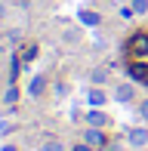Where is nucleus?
I'll return each instance as SVG.
<instances>
[{
  "mask_svg": "<svg viewBox=\"0 0 148 151\" xmlns=\"http://www.w3.org/2000/svg\"><path fill=\"white\" fill-rule=\"evenodd\" d=\"M126 56L130 59H148V31H139L126 40Z\"/></svg>",
  "mask_w": 148,
  "mask_h": 151,
  "instance_id": "obj_1",
  "label": "nucleus"
},
{
  "mask_svg": "<svg viewBox=\"0 0 148 151\" xmlns=\"http://www.w3.org/2000/svg\"><path fill=\"white\" fill-rule=\"evenodd\" d=\"M126 71H130V77L136 80V83H148V62L145 59H130Z\"/></svg>",
  "mask_w": 148,
  "mask_h": 151,
  "instance_id": "obj_2",
  "label": "nucleus"
},
{
  "mask_svg": "<svg viewBox=\"0 0 148 151\" xmlns=\"http://www.w3.org/2000/svg\"><path fill=\"white\" fill-rule=\"evenodd\" d=\"M83 142L90 148H105V136H102V127H90L86 129V136H83Z\"/></svg>",
  "mask_w": 148,
  "mask_h": 151,
  "instance_id": "obj_3",
  "label": "nucleus"
},
{
  "mask_svg": "<svg viewBox=\"0 0 148 151\" xmlns=\"http://www.w3.org/2000/svg\"><path fill=\"white\" fill-rule=\"evenodd\" d=\"M86 123H90V127H105V123H108V117H105V111H90L86 114Z\"/></svg>",
  "mask_w": 148,
  "mask_h": 151,
  "instance_id": "obj_4",
  "label": "nucleus"
},
{
  "mask_svg": "<svg viewBox=\"0 0 148 151\" xmlns=\"http://www.w3.org/2000/svg\"><path fill=\"white\" fill-rule=\"evenodd\" d=\"M80 22H83V25H93V28H96V25L102 22V16H99V12H90V9H83V12H80Z\"/></svg>",
  "mask_w": 148,
  "mask_h": 151,
  "instance_id": "obj_5",
  "label": "nucleus"
},
{
  "mask_svg": "<svg viewBox=\"0 0 148 151\" xmlns=\"http://www.w3.org/2000/svg\"><path fill=\"white\" fill-rule=\"evenodd\" d=\"M130 142H133V145H145L148 133H145V129H130Z\"/></svg>",
  "mask_w": 148,
  "mask_h": 151,
  "instance_id": "obj_6",
  "label": "nucleus"
},
{
  "mask_svg": "<svg viewBox=\"0 0 148 151\" xmlns=\"http://www.w3.org/2000/svg\"><path fill=\"white\" fill-rule=\"evenodd\" d=\"M114 99H117V102H130L133 99V86H117V93H114Z\"/></svg>",
  "mask_w": 148,
  "mask_h": 151,
  "instance_id": "obj_7",
  "label": "nucleus"
},
{
  "mask_svg": "<svg viewBox=\"0 0 148 151\" xmlns=\"http://www.w3.org/2000/svg\"><path fill=\"white\" fill-rule=\"evenodd\" d=\"M43 90H46V80L43 77H34V80H31V96H43Z\"/></svg>",
  "mask_w": 148,
  "mask_h": 151,
  "instance_id": "obj_8",
  "label": "nucleus"
},
{
  "mask_svg": "<svg viewBox=\"0 0 148 151\" xmlns=\"http://www.w3.org/2000/svg\"><path fill=\"white\" fill-rule=\"evenodd\" d=\"M105 102V93L102 90H90V105H102Z\"/></svg>",
  "mask_w": 148,
  "mask_h": 151,
  "instance_id": "obj_9",
  "label": "nucleus"
},
{
  "mask_svg": "<svg viewBox=\"0 0 148 151\" xmlns=\"http://www.w3.org/2000/svg\"><path fill=\"white\" fill-rule=\"evenodd\" d=\"M43 151H65L62 142H43Z\"/></svg>",
  "mask_w": 148,
  "mask_h": 151,
  "instance_id": "obj_10",
  "label": "nucleus"
},
{
  "mask_svg": "<svg viewBox=\"0 0 148 151\" xmlns=\"http://www.w3.org/2000/svg\"><path fill=\"white\" fill-rule=\"evenodd\" d=\"M133 9H136V12H145L148 9V0H133Z\"/></svg>",
  "mask_w": 148,
  "mask_h": 151,
  "instance_id": "obj_11",
  "label": "nucleus"
},
{
  "mask_svg": "<svg viewBox=\"0 0 148 151\" xmlns=\"http://www.w3.org/2000/svg\"><path fill=\"white\" fill-rule=\"evenodd\" d=\"M139 117H142V120H148V99L142 102V105H139Z\"/></svg>",
  "mask_w": 148,
  "mask_h": 151,
  "instance_id": "obj_12",
  "label": "nucleus"
},
{
  "mask_svg": "<svg viewBox=\"0 0 148 151\" xmlns=\"http://www.w3.org/2000/svg\"><path fill=\"white\" fill-rule=\"evenodd\" d=\"M19 99V90H16V86H9V93H6V102H16Z\"/></svg>",
  "mask_w": 148,
  "mask_h": 151,
  "instance_id": "obj_13",
  "label": "nucleus"
},
{
  "mask_svg": "<svg viewBox=\"0 0 148 151\" xmlns=\"http://www.w3.org/2000/svg\"><path fill=\"white\" fill-rule=\"evenodd\" d=\"M74 151H96V148H90V145H86V142H83V145H77Z\"/></svg>",
  "mask_w": 148,
  "mask_h": 151,
  "instance_id": "obj_14",
  "label": "nucleus"
},
{
  "mask_svg": "<svg viewBox=\"0 0 148 151\" xmlns=\"http://www.w3.org/2000/svg\"><path fill=\"white\" fill-rule=\"evenodd\" d=\"M6 129H9V123H6V120H0V133H6Z\"/></svg>",
  "mask_w": 148,
  "mask_h": 151,
  "instance_id": "obj_15",
  "label": "nucleus"
},
{
  "mask_svg": "<svg viewBox=\"0 0 148 151\" xmlns=\"http://www.w3.org/2000/svg\"><path fill=\"white\" fill-rule=\"evenodd\" d=\"M3 151H19V148L16 145H3Z\"/></svg>",
  "mask_w": 148,
  "mask_h": 151,
  "instance_id": "obj_16",
  "label": "nucleus"
}]
</instances>
